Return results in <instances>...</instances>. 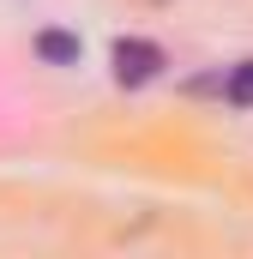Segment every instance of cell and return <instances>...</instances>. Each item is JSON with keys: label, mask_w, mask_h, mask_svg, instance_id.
<instances>
[{"label": "cell", "mask_w": 253, "mask_h": 259, "mask_svg": "<svg viewBox=\"0 0 253 259\" xmlns=\"http://www.w3.org/2000/svg\"><path fill=\"white\" fill-rule=\"evenodd\" d=\"M36 55H43L49 66H78L85 49H78V36H72V30H43V36H36Z\"/></svg>", "instance_id": "2"}, {"label": "cell", "mask_w": 253, "mask_h": 259, "mask_svg": "<svg viewBox=\"0 0 253 259\" xmlns=\"http://www.w3.org/2000/svg\"><path fill=\"white\" fill-rule=\"evenodd\" d=\"M109 61H115V84L139 91V84H151V78L163 72V49H157V42H145V36H121Z\"/></svg>", "instance_id": "1"}, {"label": "cell", "mask_w": 253, "mask_h": 259, "mask_svg": "<svg viewBox=\"0 0 253 259\" xmlns=\"http://www.w3.org/2000/svg\"><path fill=\"white\" fill-rule=\"evenodd\" d=\"M223 97H229L235 109H253V61H241L229 78H223Z\"/></svg>", "instance_id": "3"}]
</instances>
